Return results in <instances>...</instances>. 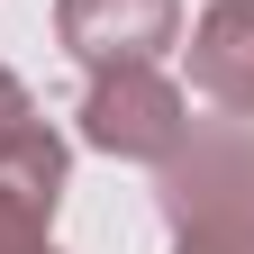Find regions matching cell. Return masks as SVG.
<instances>
[{"label":"cell","mask_w":254,"mask_h":254,"mask_svg":"<svg viewBox=\"0 0 254 254\" xmlns=\"http://www.w3.org/2000/svg\"><path fill=\"white\" fill-rule=\"evenodd\" d=\"M190 91L227 118H254V0H209L190 27Z\"/></svg>","instance_id":"277c9868"},{"label":"cell","mask_w":254,"mask_h":254,"mask_svg":"<svg viewBox=\"0 0 254 254\" xmlns=\"http://www.w3.org/2000/svg\"><path fill=\"white\" fill-rule=\"evenodd\" d=\"M73 127H82V145L118 154V164H164L190 127V100L154 64H91V91H82Z\"/></svg>","instance_id":"7a4b0ae2"},{"label":"cell","mask_w":254,"mask_h":254,"mask_svg":"<svg viewBox=\"0 0 254 254\" xmlns=\"http://www.w3.org/2000/svg\"><path fill=\"white\" fill-rule=\"evenodd\" d=\"M55 37L82 64H154L182 37V0H55Z\"/></svg>","instance_id":"3957f363"},{"label":"cell","mask_w":254,"mask_h":254,"mask_svg":"<svg viewBox=\"0 0 254 254\" xmlns=\"http://www.w3.org/2000/svg\"><path fill=\"white\" fill-rule=\"evenodd\" d=\"M55 200H37V190L0 182V254H55Z\"/></svg>","instance_id":"8992f818"},{"label":"cell","mask_w":254,"mask_h":254,"mask_svg":"<svg viewBox=\"0 0 254 254\" xmlns=\"http://www.w3.org/2000/svg\"><path fill=\"white\" fill-rule=\"evenodd\" d=\"M0 182L37 190V200H64V136L37 118V100H27V82L0 64Z\"/></svg>","instance_id":"5b68a950"},{"label":"cell","mask_w":254,"mask_h":254,"mask_svg":"<svg viewBox=\"0 0 254 254\" xmlns=\"http://www.w3.org/2000/svg\"><path fill=\"white\" fill-rule=\"evenodd\" d=\"M154 209L173 254H254V118H200L154 164Z\"/></svg>","instance_id":"6da1fadb"}]
</instances>
